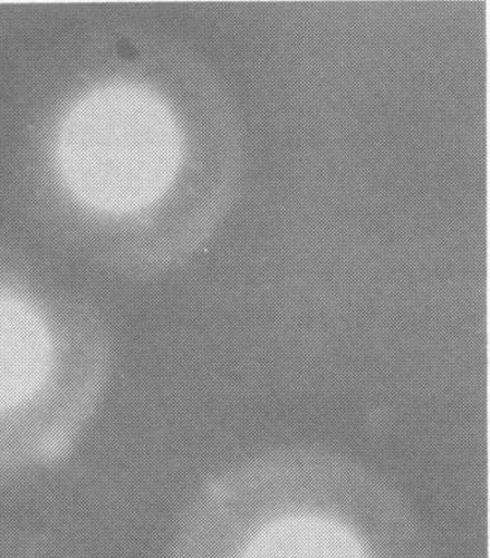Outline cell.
<instances>
[{
	"label": "cell",
	"mask_w": 490,
	"mask_h": 558,
	"mask_svg": "<svg viewBox=\"0 0 490 558\" xmlns=\"http://www.w3.org/2000/svg\"><path fill=\"white\" fill-rule=\"evenodd\" d=\"M418 538L396 505L273 498L242 471L199 495L171 558H426Z\"/></svg>",
	"instance_id": "obj_1"
},
{
	"label": "cell",
	"mask_w": 490,
	"mask_h": 558,
	"mask_svg": "<svg viewBox=\"0 0 490 558\" xmlns=\"http://www.w3.org/2000/svg\"><path fill=\"white\" fill-rule=\"evenodd\" d=\"M92 112L82 122L73 149L74 171L86 185L103 190L101 206L133 207L134 186L155 182V169L162 161L163 147L155 144V124H144L142 114L129 110Z\"/></svg>",
	"instance_id": "obj_3"
},
{
	"label": "cell",
	"mask_w": 490,
	"mask_h": 558,
	"mask_svg": "<svg viewBox=\"0 0 490 558\" xmlns=\"http://www.w3.org/2000/svg\"><path fill=\"white\" fill-rule=\"evenodd\" d=\"M109 368L88 313L0 290V420L16 422L26 461L61 459L80 437Z\"/></svg>",
	"instance_id": "obj_2"
}]
</instances>
